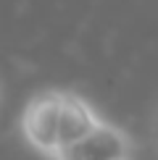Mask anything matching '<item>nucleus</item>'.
Instances as JSON below:
<instances>
[{
  "label": "nucleus",
  "instance_id": "f257e3e1",
  "mask_svg": "<svg viewBox=\"0 0 158 160\" xmlns=\"http://www.w3.org/2000/svg\"><path fill=\"white\" fill-rule=\"evenodd\" d=\"M63 89H42L29 97L21 113V137L37 155L55 160L58 158V131H61Z\"/></svg>",
  "mask_w": 158,
  "mask_h": 160
},
{
  "label": "nucleus",
  "instance_id": "39448f33",
  "mask_svg": "<svg viewBox=\"0 0 158 160\" xmlns=\"http://www.w3.org/2000/svg\"><path fill=\"white\" fill-rule=\"evenodd\" d=\"M124 160H132V158H124Z\"/></svg>",
  "mask_w": 158,
  "mask_h": 160
},
{
  "label": "nucleus",
  "instance_id": "7ed1b4c3",
  "mask_svg": "<svg viewBox=\"0 0 158 160\" xmlns=\"http://www.w3.org/2000/svg\"><path fill=\"white\" fill-rule=\"evenodd\" d=\"M105 121L100 118L92 105L76 92L63 89V110H61V131H58V144L61 150L76 144L79 139L90 137L95 129H100ZM58 150V152H61Z\"/></svg>",
  "mask_w": 158,
  "mask_h": 160
},
{
  "label": "nucleus",
  "instance_id": "20e7f679",
  "mask_svg": "<svg viewBox=\"0 0 158 160\" xmlns=\"http://www.w3.org/2000/svg\"><path fill=\"white\" fill-rule=\"evenodd\" d=\"M153 150H155V155H158V108L153 113Z\"/></svg>",
  "mask_w": 158,
  "mask_h": 160
},
{
  "label": "nucleus",
  "instance_id": "f03ea898",
  "mask_svg": "<svg viewBox=\"0 0 158 160\" xmlns=\"http://www.w3.org/2000/svg\"><path fill=\"white\" fill-rule=\"evenodd\" d=\"M132 152V139L127 131L105 121L90 137L58 152L55 160H124Z\"/></svg>",
  "mask_w": 158,
  "mask_h": 160
}]
</instances>
